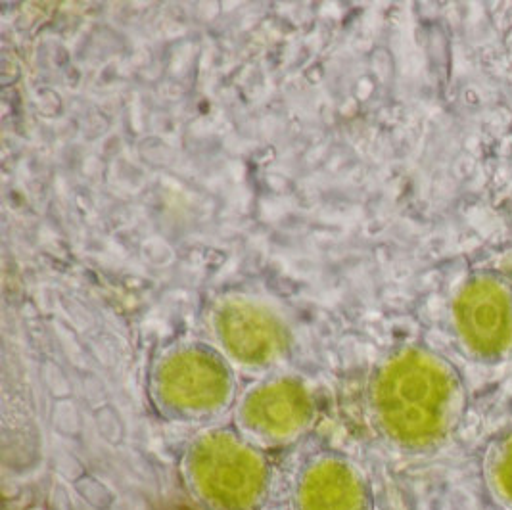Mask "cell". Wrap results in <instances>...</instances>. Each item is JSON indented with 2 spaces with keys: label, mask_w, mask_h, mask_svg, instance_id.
Returning a JSON list of instances; mask_svg holds the SVG:
<instances>
[{
  "label": "cell",
  "mask_w": 512,
  "mask_h": 510,
  "mask_svg": "<svg viewBox=\"0 0 512 510\" xmlns=\"http://www.w3.org/2000/svg\"><path fill=\"white\" fill-rule=\"evenodd\" d=\"M154 392L163 407L179 417H208L229 403L233 376L227 363L210 348L173 349L154 374Z\"/></svg>",
  "instance_id": "obj_4"
},
{
  "label": "cell",
  "mask_w": 512,
  "mask_h": 510,
  "mask_svg": "<svg viewBox=\"0 0 512 510\" xmlns=\"http://www.w3.org/2000/svg\"><path fill=\"white\" fill-rule=\"evenodd\" d=\"M296 509L371 510V493L357 466L323 457L303 470L296 486Z\"/></svg>",
  "instance_id": "obj_7"
},
{
  "label": "cell",
  "mask_w": 512,
  "mask_h": 510,
  "mask_svg": "<svg viewBox=\"0 0 512 510\" xmlns=\"http://www.w3.org/2000/svg\"><path fill=\"white\" fill-rule=\"evenodd\" d=\"M240 417L250 434L265 441L300 436L313 418V399L296 380H273L256 388L242 403Z\"/></svg>",
  "instance_id": "obj_6"
},
{
  "label": "cell",
  "mask_w": 512,
  "mask_h": 510,
  "mask_svg": "<svg viewBox=\"0 0 512 510\" xmlns=\"http://www.w3.org/2000/svg\"><path fill=\"white\" fill-rule=\"evenodd\" d=\"M484 480L493 499L512 510V434L489 445L484 455Z\"/></svg>",
  "instance_id": "obj_8"
},
{
  "label": "cell",
  "mask_w": 512,
  "mask_h": 510,
  "mask_svg": "<svg viewBox=\"0 0 512 510\" xmlns=\"http://www.w3.org/2000/svg\"><path fill=\"white\" fill-rule=\"evenodd\" d=\"M453 326L466 355L482 365L512 357V282L478 271L461 284L453 300Z\"/></svg>",
  "instance_id": "obj_3"
},
{
  "label": "cell",
  "mask_w": 512,
  "mask_h": 510,
  "mask_svg": "<svg viewBox=\"0 0 512 510\" xmlns=\"http://www.w3.org/2000/svg\"><path fill=\"white\" fill-rule=\"evenodd\" d=\"M183 476L206 510H254L269 489L271 468L244 438L213 430L190 443Z\"/></svg>",
  "instance_id": "obj_2"
},
{
  "label": "cell",
  "mask_w": 512,
  "mask_h": 510,
  "mask_svg": "<svg viewBox=\"0 0 512 510\" xmlns=\"http://www.w3.org/2000/svg\"><path fill=\"white\" fill-rule=\"evenodd\" d=\"M465 409L461 374L436 351L401 349L374 376L376 424L401 449L426 451L442 445L459 428Z\"/></svg>",
  "instance_id": "obj_1"
},
{
  "label": "cell",
  "mask_w": 512,
  "mask_h": 510,
  "mask_svg": "<svg viewBox=\"0 0 512 510\" xmlns=\"http://www.w3.org/2000/svg\"><path fill=\"white\" fill-rule=\"evenodd\" d=\"M215 334L234 361L246 367H269L288 348V332L279 317L257 303H223L213 319Z\"/></svg>",
  "instance_id": "obj_5"
}]
</instances>
